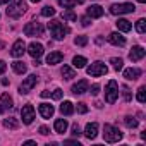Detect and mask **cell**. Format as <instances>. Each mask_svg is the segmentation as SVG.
<instances>
[{"label":"cell","mask_w":146,"mask_h":146,"mask_svg":"<svg viewBox=\"0 0 146 146\" xmlns=\"http://www.w3.org/2000/svg\"><path fill=\"white\" fill-rule=\"evenodd\" d=\"M24 52H26V45H24L23 40H17V41L12 45V48H11V55L16 57V58H17V57H23Z\"/></svg>","instance_id":"obj_10"},{"label":"cell","mask_w":146,"mask_h":146,"mask_svg":"<svg viewBox=\"0 0 146 146\" xmlns=\"http://www.w3.org/2000/svg\"><path fill=\"white\" fill-rule=\"evenodd\" d=\"M28 53H29L33 58H40V57L43 55V45H41V43H36V41L29 43V46H28Z\"/></svg>","instance_id":"obj_11"},{"label":"cell","mask_w":146,"mask_h":146,"mask_svg":"<svg viewBox=\"0 0 146 146\" xmlns=\"http://www.w3.org/2000/svg\"><path fill=\"white\" fill-rule=\"evenodd\" d=\"M139 76H141V69H137V67H131V69H125L124 70V78L127 81H134Z\"/></svg>","instance_id":"obj_18"},{"label":"cell","mask_w":146,"mask_h":146,"mask_svg":"<svg viewBox=\"0 0 146 146\" xmlns=\"http://www.w3.org/2000/svg\"><path fill=\"white\" fill-rule=\"evenodd\" d=\"M67 125H69V124H67L65 119H57L55 124H53V127H55V131H57L58 134H64V132L67 131Z\"/></svg>","instance_id":"obj_21"},{"label":"cell","mask_w":146,"mask_h":146,"mask_svg":"<svg viewBox=\"0 0 146 146\" xmlns=\"http://www.w3.org/2000/svg\"><path fill=\"white\" fill-rule=\"evenodd\" d=\"M58 4L62 7H65V9H72L76 5V0H58Z\"/></svg>","instance_id":"obj_34"},{"label":"cell","mask_w":146,"mask_h":146,"mask_svg":"<svg viewBox=\"0 0 146 146\" xmlns=\"http://www.w3.org/2000/svg\"><path fill=\"white\" fill-rule=\"evenodd\" d=\"M124 124H125L129 129H134V127H137V120H136L134 117H131V115L124 117Z\"/></svg>","instance_id":"obj_29"},{"label":"cell","mask_w":146,"mask_h":146,"mask_svg":"<svg viewBox=\"0 0 146 146\" xmlns=\"http://www.w3.org/2000/svg\"><path fill=\"white\" fill-rule=\"evenodd\" d=\"M43 31H45V28L38 21H31L24 26V35L26 36H43Z\"/></svg>","instance_id":"obj_6"},{"label":"cell","mask_w":146,"mask_h":146,"mask_svg":"<svg viewBox=\"0 0 146 146\" xmlns=\"http://www.w3.org/2000/svg\"><path fill=\"white\" fill-rule=\"evenodd\" d=\"M110 64H112V67L119 72L122 67H124V62H122V58H117V57H113V58H110Z\"/></svg>","instance_id":"obj_28"},{"label":"cell","mask_w":146,"mask_h":146,"mask_svg":"<svg viewBox=\"0 0 146 146\" xmlns=\"http://www.w3.org/2000/svg\"><path fill=\"white\" fill-rule=\"evenodd\" d=\"M136 31H137L139 35L146 33V21H144V19H139V21L136 23Z\"/></svg>","instance_id":"obj_31"},{"label":"cell","mask_w":146,"mask_h":146,"mask_svg":"<svg viewBox=\"0 0 146 146\" xmlns=\"http://www.w3.org/2000/svg\"><path fill=\"white\" fill-rule=\"evenodd\" d=\"M119 98V84H117V81H108V84H107V88H105V100H107V103H113L115 100Z\"/></svg>","instance_id":"obj_5"},{"label":"cell","mask_w":146,"mask_h":146,"mask_svg":"<svg viewBox=\"0 0 146 146\" xmlns=\"http://www.w3.org/2000/svg\"><path fill=\"white\" fill-rule=\"evenodd\" d=\"M88 16L93 19H96V17H102L103 16V7L102 5H91V7H88Z\"/></svg>","instance_id":"obj_20"},{"label":"cell","mask_w":146,"mask_h":146,"mask_svg":"<svg viewBox=\"0 0 146 146\" xmlns=\"http://www.w3.org/2000/svg\"><path fill=\"white\" fill-rule=\"evenodd\" d=\"M4 127H7V129H17V127H19V120L14 119V117L4 119Z\"/></svg>","instance_id":"obj_24"},{"label":"cell","mask_w":146,"mask_h":146,"mask_svg":"<svg viewBox=\"0 0 146 146\" xmlns=\"http://www.w3.org/2000/svg\"><path fill=\"white\" fill-rule=\"evenodd\" d=\"M115 24H117V29L122 31V33H127V31H131V28H132V24H131L127 19H119Z\"/></svg>","instance_id":"obj_22"},{"label":"cell","mask_w":146,"mask_h":146,"mask_svg":"<svg viewBox=\"0 0 146 146\" xmlns=\"http://www.w3.org/2000/svg\"><path fill=\"white\" fill-rule=\"evenodd\" d=\"M137 2H139V4H144V2H146V0H137Z\"/></svg>","instance_id":"obj_47"},{"label":"cell","mask_w":146,"mask_h":146,"mask_svg":"<svg viewBox=\"0 0 146 146\" xmlns=\"http://www.w3.org/2000/svg\"><path fill=\"white\" fill-rule=\"evenodd\" d=\"M90 23H91L90 17H83V19H81V24H83V26H90Z\"/></svg>","instance_id":"obj_43"},{"label":"cell","mask_w":146,"mask_h":146,"mask_svg":"<svg viewBox=\"0 0 146 146\" xmlns=\"http://www.w3.org/2000/svg\"><path fill=\"white\" fill-rule=\"evenodd\" d=\"M90 91H91V95H93V96H96V95L100 93V86H98V84H93Z\"/></svg>","instance_id":"obj_40"},{"label":"cell","mask_w":146,"mask_h":146,"mask_svg":"<svg viewBox=\"0 0 146 146\" xmlns=\"http://www.w3.org/2000/svg\"><path fill=\"white\" fill-rule=\"evenodd\" d=\"M62 76H64V79H72V78H76V72H74V69H70L69 65H64L62 67Z\"/></svg>","instance_id":"obj_26"},{"label":"cell","mask_w":146,"mask_h":146,"mask_svg":"<svg viewBox=\"0 0 146 146\" xmlns=\"http://www.w3.org/2000/svg\"><path fill=\"white\" fill-rule=\"evenodd\" d=\"M78 112H79V113H86V112H88L86 103H78Z\"/></svg>","instance_id":"obj_38"},{"label":"cell","mask_w":146,"mask_h":146,"mask_svg":"<svg viewBox=\"0 0 146 146\" xmlns=\"http://www.w3.org/2000/svg\"><path fill=\"white\" fill-rule=\"evenodd\" d=\"M103 137H105L107 143H117V141L122 139V132H120L115 125L105 124V127H103Z\"/></svg>","instance_id":"obj_3"},{"label":"cell","mask_w":146,"mask_h":146,"mask_svg":"<svg viewBox=\"0 0 146 146\" xmlns=\"http://www.w3.org/2000/svg\"><path fill=\"white\" fill-rule=\"evenodd\" d=\"M122 93H124V100H125V102H131L132 96H131V90H129L127 86H122Z\"/></svg>","instance_id":"obj_36"},{"label":"cell","mask_w":146,"mask_h":146,"mask_svg":"<svg viewBox=\"0 0 146 146\" xmlns=\"http://www.w3.org/2000/svg\"><path fill=\"white\" fill-rule=\"evenodd\" d=\"M12 69L17 72V74H24V72L28 70V67H26V64L24 62H21V60H17V62H14L12 64Z\"/></svg>","instance_id":"obj_27"},{"label":"cell","mask_w":146,"mask_h":146,"mask_svg":"<svg viewBox=\"0 0 146 146\" xmlns=\"http://www.w3.org/2000/svg\"><path fill=\"white\" fill-rule=\"evenodd\" d=\"M38 110H40V115H41L43 119H50V117L53 115V112H55L53 105H50V103H41Z\"/></svg>","instance_id":"obj_15"},{"label":"cell","mask_w":146,"mask_h":146,"mask_svg":"<svg viewBox=\"0 0 146 146\" xmlns=\"http://www.w3.org/2000/svg\"><path fill=\"white\" fill-rule=\"evenodd\" d=\"M26 9H28V5H26L24 0H12L7 7V16L12 19H19L26 12Z\"/></svg>","instance_id":"obj_1"},{"label":"cell","mask_w":146,"mask_h":146,"mask_svg":"<svg viewBox=\"0 0 146 146\" xmlns=\"http://www.w3.org/2000/svg\"><path fill=\"white\" fill-rule=\"evenodd\" d=\"M134 11H136V7H134L132 4H113V5L110 7V12H112L113 16L131 14V12H134Z\"/></svg>","instance_id":"obj_8"},{"label":"cell","mask_w":146,"mask_h":146,"mask_svg":"<svg viewBox=\"0 0 146 146\" xmlns=\"http://www.w3.org/2000/svg\"><path fill=\"white\" fill-rule=\"evenodd\" d=\"M41 16L43 17H52V16H55V9L52 5H46V7L41 9Z\"/></svg>","instance_id":"obj_30"},{"label":"cell","mask_w":146,"mask_h":146,"mask_svg":"<svg viewBox=\"0 0 146 146\" xmlns=\"http://www.w3.org/2000/svg\"><path fill=\"white\" fill-rule=\"evenodd\" d=\"M36 83H38V76H36V74L28 76V78L23 81V84L19 86V93H21V95H28V93L36 86Z\"/></svg>","instance_id":"obj_7"},{"label":"cell","mask_w":146,"mask_h":146,"mask_svg":"<svg viewBox=\"0 0 146 146\" xmlns=\"http://www.w3.org/2000/svg\"><path fill=\"white\" fill-rule=\"evenodd\" d=\"M50 95H52V98H53V100H60V98H62V90H55V91H53V93H50Z\"/></svg>","instance_id":"obj_37"},{"label":"cell","mask_w":146,"mask_h":146,"mask_svg":"<svg viewBox=\"0 0 146 146\" xmlns=\"http://www.w3.org/2000/svg\"><path fill=\"white\" fill-rule=\"evenodd\" d=\"M88 88H90L88 81L86 79H81V81H78L74 86H72V93H74V95H83V93L88 91Z\"/></svg>","instance_id":"obj_14"},{"label":"cell","mask_w":146,"mask_h":146,"mask_svg":"<svg viewBox=\"0 0 146 146\" xmlns=\"http://www.w3.org/2000/svg\"><path fill=\"white\" fill-rule=\"evenodd\" d=\"M79 134H81V129H79L78 124H74L72 125V136H79Z\"/></svg>","instance_id":"obj_39"},{"label":"cell","mask_w":146,"mask_h":146,"mask_svg":"<svg viewBox=\"0 0 146 146\" xmlns=\"http://www.w3.org/2000/svg\"><path fill=\"white\" fill-rule=\"evenodd\" d=\"M84 136H86L88 139H95V137L98 136V124H96V122H90V124L86 125V129H84Z\"/></svg>","instance_id":"obj_16"},{"label":"cell","mask_w":146,"mask_h":146,"mask_svg":"<svg viewBox=\"0 0 146 146\" xmlns=\"http://www.w3.org/2000/svg\"><path fill=\"white\" fill-rule=\"evenodd\" d=\"M137 102H139V103H144V102H146V88H144V86H141V88L137 90Z\"/></svg>","instance_id":"obj_33"},{"label":"cell","mask_w":146,"mask_h":146,"mask_svg":"<svg viewBox=\"0 0 146 146\" xmlns=\"http://www.w3.org/2000/svg\"><path fill=\"white\" fill-rule=\"evenodd\" d=\"M62 17H64L65 21H78V16H76L74 12H72L70 9H67V11H65V12L62 14Z\"/></svg>","instance_id":"obj_32"},{"label":"cell","mask_w":146,"mask_h":146,"mask_svg":"<svg viewBox=\"0 0 146 146\" xmlns=\"http://www.w3.org/2000/svg\"><path fill=\"white\" fill-rule=\"evenodd\" d=\"M40 134H41V136H48V134H50V131H48V127H45V125H41V127H40Z\"/></svg>","instance_id":"obj_41"},{"label":"cell","mask_w":146,"mask_h":146,"mask_svg":"<svg viewBox=\"0 0 146 146\" xmlns=\"http://www.w3.org/2000/svg\"><path fill=\"white\" fill-rule=\"evenodd\" d=\"M60 112H62V115H72L74 113V105L70 102H64L60 105Z\"/></svg>","instance_id":"obj_23"},{"label":"cell","mask_w":146,"mask_h":146,"mask_svg":"<svg viewBox=\"0 0 146 146\" xmlns=\"http://www.w3.org/2000/svg\"><path fill=\"white\" fill-rule=\"evenodd\" d=\"M41 96H43V98H46V96H50V91H46V90H45V91H41Z\"/></svg>","instance_id":"obj_44"},{"label":"cell","mask_w":146,"mask_h":146,"mask_svg":"<svg viewBox=\"0 0 146 146\" xmlns=\"http://www.w3.org/2000/svg\"><path fill=\"white\" fill-rule=\"evenodd\" d=\"M31 2H35V4H36V2H40V0H31Z\"/></svg>","instance_id":"obj_48"},{"label":"cell","mask_w":146,"mask_h":146,"mask_svg":"<svg viewBox=\"0 0 146 146\" xmlns=\"http://www.w3.org/2000/svg\"><path fill=\"white\" fill-rule=\"evenodd\" d=\"M48 28H50V33H52L53 40H64L65 35L69 33V28L64 23H60V21H50Z\"/></svg>","instance_id":"obj_2"},{"label":"cell","mask_w":146,"mask_h":146,"mask_svg":"<svg viewBox=\"0 0 146 146\" xmlns=\"http://www.w3.org/2000/svg\"><path fill=\"white\" fill-rule=\"evenodd\" d=\"M74 43L79 45V46H84V45L88 43V38H86V36H78V38L74 40Z\"/></svg>","instance_id":"obj_35"},{"label":"cell","mask_w":146,"mask_h":146,"mask_svg":"<svg viewBox=\"0 0 146 146\" xmlns=\"http://www.w3.org/2000/svg\"><path fill=\"white\" fill-rule=\"evenodd\" d=\"M21 119H23L24 124H31L35 120V108H33V105L28 103V105H24L21 108Z\"/></svg>","instance_id":"obj_9"},{"label":"cell","mask_w":146,"mask_h":146,"mask_svg":"<svg viewBox=\"0 0 146 146\" xmlns=\"http://www.w3.org/2000/svg\"><path fill=\"white\" fill-rule=\"evenodd\" d=\"M62 58H64V55H62L60 52H52V53H48V55H46V64H48V65L60 64V62H62Z\"/></svg>","instance_id":"obj_19"},{"label":"cell","mask_w":146,"mask_h":146,"mask_svg":"<svg viewBox=\"0 0 146 146\" xmlns=\"http://www.w3.org/2000/svg\"><path fill=\"white\" fill-rule=\"evenodd\" d=\"M5 69H7V64H5L4 60H0V74H4Z\"/></svg>","instance_id":"obj_42"},{"label":"cell","mask_w":146,"mask_h":146,"mask_svg":"<svg viewBox=\"0 0 146 146\" xmlns=\"http://www.w3.org/2000/svg\"><path fill=\"white\" fill-rule=\"evenodd\" d=\"M11 108H12V98L7 93H4L0 96V113H4V112H7Z\"/></svg>","instance_id":"obj_13"},{"label":"cell","mask_w":146,"mask_h":146,"mask_svg":"<svg viewBox=\"0 0 146 146\" xmlns=\"http://www.w3.org/2000/svg\"><path fill=\"white\" fill-rule=\"evenodd\" d=\"M144 48L143 46H139V45H136V46H132V50H131V53H129V58L132 60V62H137V60H141V58H144Z\"/></svg>","instance_id":"obj_12"},{"label":"cell","mask_w":146,"mask_h":146,"mask_svg":"<svg viewBox=\"0 0 146 146\" xmlns=\"http://www.w3.org/2000/svg\"><path fill=\"white\" fill-rule=\"evenodd\" d=\"M108 41L115 46H124L125 45V38L120 35V33H110L108 35Z\"/></svg>","instance_id":"obj_17"},{"label":"cell","mask_w":146,"mask_h":146,"mask_svg":"<svg viewBox=\"0 0 146 146\" xmlns=\"http://www.w3.org/2000/svg\"><path fill=\"white\" fill-rule=\"evenodd\" d=\"M76 4H84V0H76Z\"/></svg>","instance_id":"obj_46"},{"label":"cell","mask_w":146,"mask_h":146,"mask_svg":"<svg viewBox=\"0 0 146 146\" xmlns=\"http://www.w3.org/2000/svg\"><path fill=\"white\" fill-rule=\"evenodd\" d=\"M9 0H0V5H4V4H7Z\"/></svg>","instance_id":"obj_45"},{"label":"cell","mask_w":146,"mask_h":146,"mask_svg":"<svg viewBox=\"0 0 146 146\" xmlns=\"http://www.w3.org/2000/svg\"><path fill=\"white\" fill-rule=\"evenodd\" d=\"M86 58L84 57H81V55H76L74 58H72V65L74 67H78V69H83V67H86Z\"/></svg>","instance_id":"obj_25"},{"label":"cell","mask_w":146,"mask_h":146,"mask_svg":"<svg viewBox=\"0 0 146 146\" xmlns=\"http://www.w3.org/2000/svg\"><path fill=\"white\" fill-rule=\"evenodd\" d=\"M86 72L91 76V78H98V76H105L107 72H108V67L103 64V62H93L91 65H88L86 67Z\"/></svg>","instance_id":"obj_4"}]
</instances>
